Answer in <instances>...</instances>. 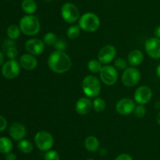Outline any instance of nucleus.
<instances>
[{
  "label": "nucleus",
  "mask_w": 160,
  "mask_h": 160,
  "mask_svg": "<svg viewBox=\"0 0 160 160\" xmlns=\"http://www.w3.org/2000/svg\"><path fill=\"white\" fill-rule=\"evenodd\" d=\"M86 160H95V159H93V158H88V159H86Z\"/></svg>",
  "instance_id": "43"
},
{
  "label": "nucleus",
  "mask_w": 160,
  "mask_h": 160,
  "mask_svg": "<svg viewBox=\"0 0 160 160\" xmlns=\"http://www.w3.org/2000/svg\"><path fill=\"white\" fill-rule=\"evenodd\" d=\"M20 27L17 26L16 24H12L7 28V35L12 40H15V39H18L20 37Z\"/></svg>",
  "instance_id": "23"
},
{
  "label": "nucleus",
  "mask_w": 160,
  "mask_h": 160,
  "mask_svg": "<svg viewBox=\"0 0 160 160\" xmlns=\"http://www.w3.org/2000/svg\"><path fill=\"white\" fill-rule=\"evenodd\" d=\"M102 67V63L98 60H91L88 63V68L92 73H98L101 71Z\"/></svg>",
  "instance_id": "26"
},
{
  "label": "nucleus",
  "mask_w": 160,
  "mask_h": 160,
  "mask_svg": "<svg viewBox=\"0 0 160 160\" xmlns=\"http://www.w3.org/2000/svg\"><path fill=\"white\" fill-rule=\"evenodd\" d=\"M6 160H17V155L14 153L9 152V153L6 154Z\"/></svg>",
  "instance_id": "36"
},
{
  "label": "nucleus",
  "mask_w": 160,
  "mask_h": 160,
  "mask_svg": "<svg viewBox=\"0 0 160 160\" xmlns=\"http://www.w3.org/2000/svg\"><path fill=\"white\" fill-rule=\"evenodd\" d=\"M115 160H133V158L129 155V154H120V155L115 158Z\"/></svg>",
  "instance_id": "35"
},
{
  "label": "nucleus",
  "mask_w": 160,
  "mask_h": 160,
  "mask_svg": "<svg viewBox=\"0 0 160 160\" xmlns=\"http://www.w3.org/2000/svg\"><path fill=\"white\" fill-rule=\"evenodd\" d=\"M147 54L152 59H160V39L156 37L147 39L145 43Z\"/></svg>",
  "instance_id": "11"
},
{
  "label": "nucleus",
  "mask_w": 160,
  "mask_h": 160,
  "mask_svg": "<svg viewBox=\"0 0 160 160\" xmlns=\"http://www.w3.org/2000/svg\"><path fill=\"white\" fill-rule=\"evenodd\" d=\"M134 98L138 104H146L152 98V90L147 86H141L134 93Z\"/></svg>",
  "instance_id": "10"
},
{
  "label": "nucleus",
  "mask_w": 160,
  "mask_h": 160,
  "mask_svg": "<svg viewBox=\"0 0 160 160\" xmlns=\"http://www.w3.org/2000/svg\"><path fill=\"white\" fill-rule=\"evenodd\" d=\"M134 115L138 119H142L146 114V108L143 104H138L135 107L134 111Z\"/></svg>",
  "instance_id": "30"
},
{
  "label": "nucleus",
  "mask_w": 160,
  "mask_h": 160,
  "mask_svg": "<svg viewBox=\"0 0 160 160\" xmlns=\"http://www.w3.org/2000/svg\"><path fill=\"white\" fill-rule=\"evenodd\" d=\"M117 55V49L112 45H106L103 46L99 50L98 53V60L103 64H108L112 61Z\"/></svg>",
  "instance_id": "12"
},
{
  "label": "nucleus",
  "mask_w": 160,
  "mask_h": 160,
  "mask_svg": "<svg viewBox=\"0 0 160 160\" xmlns=\"http://www.w3.org/2000/svg\"><path fill=\"white\" fill-rule=\"evenodd\" d=\"M34 143L39 150L47 152L51 150L54 144V138L48 131L42 130L38 132L34 136Z\"/></svg>",
  "instance_id": "5"
},
{
  "label": "nucleus",
  "mask_w": 160,
  "mask_h": 160,
  "mask_svg": "<svg viewBox=\"0 0 160 160\" xmlns=\"http://www.w3.org/2000/svg\"><path fill=\"white\" fill-rule=\"evenodd\" d=\"M17 147H18V149L20 152L24 154L31 153L33 151V148H34L32 143L28 141V140L25 139H23L19 141L18 144H17Z\"/></svg>",
  "instance_id": "22"
},
{
  "label": "nucleus",
  "mask_w": 160,
  "mask_h": 160,
  "mask_svg": "<svg viewBox=\"0 0 160 160\" xmlns=\"http://www.w3.org/2000/svg\"><path fill=\"white\" fill-rule=\"evenodd\" d=\"M27 133L26 127L20 122H14L9 128L10 136L15 141H21L25 137Z\"/></svg>",
  "instance_id": "16"
},
{
  "label": "nucleus",
  "mask_w": 160,
  "mask_h": 160,
  "mask_svg": "<svg viewBox=\"0 0 160 160\" xmlns=\"http://www.w3.org/2000/svg\"><path fill=\"white\" fill-rule=\"evenodd\" d=\"M144 54L141 50H133L128 56V62L131 67H137L143 63Z\"/></svg>",
  "instance_id": "18"
},
{
  "label": "nucleus",
  "mask_w": 160,
  "mask_h": 160,
  "mask_svg": "<svg viewBox=\"0 0 160 160\" xmlns=\"http://www.w3.org/2000/svg\"><path fill=\"white\" fill-rule=\"evenodd\" d=\"M21 8L28 15H32L37 10V3L34 0H23L21 3Z\"/></svg>",
  "instance_id": "20"
},
{
  "label": "nucleus",
  "mask_w": 160,
  "mask_h": 160,
  "mask_svg": "<svg viewBox=\"0 0 160 160\" xmlns=\"http://www.w3.org/2000/svg\"><path fill=\"white\" fill-rule=\"evenodd\" d=\"M84 147L89 152H96L99 147V141L96 136H88L84 141Z\"/></svg>",
  "instance_id": "19"
},
{
  "label": "nucleus",
  "mask_w": 160,
  "mask_h": 160,
  "mask_svg": "<svg viewBox=\"0 0 160 160\" xmlns=\"http://www.w3.org/2000/svg\"><path fill=\"white\" fill-rule=\"evenodd\" d=\"M61 16L68 24H73L80 19V10L78 6L72 3H66L61 7Z\"/></svg>",
  "instance_id": "6"
},
{
  "label": "nucleus",
  "mask_w": 160,
  "mask_h": 160,
  "mask_svg": "<svg viewBox=\"0 0 160 160\" xmlns=\"http://www.w3.org/2000/svg\"><path fill=\"white\" fill-rule=\"evenodd\" d=\"M93 104V108L96 112H102L106 109V101L101 97H95V100L92 102Z\"/></svg>",
  "instance_id": "25"
},
{
  "label": "nucleus",
  "mask_w": 160,
  "mask_h": 160,
  "mask_svg": "<svg viewBox=\"0 0 160 160\" xmlns=\"http://www.w3.org/2000/svg\"><path fill=\"white\" fill-rule=\"evenodd\" d=\"M156 122L160 125V111H159V113L157 114V116H156Z\"/></svg>",
  "instance_id": "41"
},
{
  "label": "nucleus",
  "mask_w": 160,
  "mask_h": 160,
  "mask_svg": "<svg viewBox=\"0 0 160 160\" xmlns=\"http://www.w3.org/2000/svg\"><path fill=\"white\" fill-rule=\"evenodd\" d=\"M128 62L123 58H117V59L115 60L114 61V67L117 69V70L120 71H124L128 68Z\"/></svg>",
  "instance_id": "28"
},
{
  "label": "nucleus",
  "mask_w": 160,
  "mask_h": 160,
  "mask_svg": "<svg viewBox=\"0 0 160 160\" xmlns=\"http://www.w3.org/2000/svg\"><path fill=\"white\" fill-rule=\"evenodd\" d=\"M45 43L42 40L36 38H32L28 40L25 43V49L28 53L38 56L42 54L45 50Z\"/></svg>",
  "instance_id": "14"
},
{
  "label": "nucleus",
  "mask_w": 160,
  "mask_h": 160,
  "mask_svg": "<svg viewBox=\"0 0 160 160\" xmlns=\"http://www.w3.org/2000/svg\"><path fill=\"white\" fill-rule=\"evenodd\" d=\"M156 75H157V76L159 77V78L160 79V64L158 65L157 68H156Z\"/></svg>",
  "instance_id": "40"
},
{
  "label": "nucleus",
  "mask_w": 160,
  "mask_h": 160,
  "mask_svg": "<svg viewBox=\"0 0 160 160\" xmlns=\"http://www.w3.org/2000/svg\"><path fill=\"white\" fill-rule=\"evenodd\" d=\"M92 108H93L92 101L87 97L79 98L75 104V110L78 114L81 115L88 114Z\"/></svg>",
  "instance_id": "15"
},
{
  "label": "nucleus",
  "mask_w": 160,
  "mask_h": 160,
  "mask_svg": "<svg viewBox=\"0 0 160 160\" xmlns=\"http://www.w3.org/2000/svg\"><path fill=\"white\" fill-rule=\"evenodd\" d=\"M16 46V44L15 42H14L13 40H12V39H8V40H6L4 42V43H3V47L5 48V50H7V49L10 48V47H14Z\"/></svg>",
  "instance_id": "34"
},
{
  "label": "nucleus",
  "mask_w": 160,
  "mask_h": 160,
  "mask_svg": "<svg viewBox=\"0 0 160 160\" xmlns=\"http://www.w3.org/2000/svg\"><path fill=\"white\" fill-rule=\"evenodd\" d=\"M6 127H7V121L2 115H0V132L4 131Z\"/></svg>",
  "instance_id": "33"
},
{
  "label": "nucleus",
  "mask_w": 160,
  "mask_h": 160,
  "mask_svg": "<svg viewBox=\"0 0 160 160\" xmlns=\"http://www.w3.org/2000/svg\"><path fill=\"white\" fill-rule=\"evenodd\" d=\"M100 78L104 84L107 86H112L117 82L118 79V72L114 66L105 65L102 67L99 72Z\"/></svg>",
  "instance_id": "8"
},
{
  "label": "nucleus",
  "mask_w": 160,
  "mask_h": 160,
  "mask_svg": "<svg viewBox=\"0 0 160 160\" xmlns=\"http://www.w3.org/2000/svg\"><path fill=\"white\" fill-rule=\"evenodd\" d=\"M43 1H45V3H50V2H52V0H43Z\"/></svg>",
  "instance_id": "42"
},
{
  "label": "nucleus",
  "mask_w": 160,
  "mask_h": 160,
  "mask_svg": "<svg viewBox=\"0 0 160 160\" xmlns=\"http://www.w3.org/2000/svg\"><path fill=\"white\" fill-rule=\"evenodd\" d=\"M19 27L23 34L28 36H33L39 32L41 24L37 17L34 15H26L20 19Z\"/></svg>",
  "instance_id": "2"
},
{
  "label": "nucleus",
  "mask_w": 160,
  "mask_h": 160,
  "mask_svg": "<svg viewBox=\"0 0 160 160\" xmlns=\"http://www.w3.org/2000/svg\"><path fill=\"white\" fill-rule=\"evenodd\" d=\"M48 67L55 73H66L71 67V58L65 52L55 50L48 56Z\"/></svg>",
  "instance_id": "1"
},
{
  "label": "nucleus",
  "mask_w": 160,
  "mask_h": 160,
  "mask_svg": "<svg viewBox=\"0 0 160 160\" xmlns=\"http://www.w3.org/2000/svg\"><path fill=\"white\" fill-rule=\"evenodd\" d=\"M57 40L56 34L53 32H48L43 36V42L46 45H54Z\"/></svg>",
  "instance_id": "27"
},
{
  "label": "nucleus",
  "mask_w": 160,
  "mask_h": 160,
  "mask_svg": "<svg viewBox=\"0 0 160 160\" xmlns=\"http://www.w3.org/2000/svg\"><path fill=\"white\" fill-rule=\"evenodd\" d=\"M81 34V28L79 25H71L67 30V35L69 39H75Z\"/></svg>",
  "instance_id": "24"
},
{
  "label": "nucleus",
  "mask_w": 160,
  "mask_h": 160,
  "mask_svg": "<svg viewBox=\"0 0 160 160\" xmlns=\"http://www.w3.org/2000/svg\"><path fill=\"white\" fill-rule=\"evenodd\" d=\"M141 77L142 75L138 69L134 67H130L123 71L121 81L127 87H133L138 84L141 80Z\"/></svg>",
  "instance_id": "7"
},
{
  "label": "nucleus",
  "mask_w": 160,
  "mask_h": 160,
  "mask_svg": "<svg viewBox=\"0 0 160 160\" xmlns=\"http://www.w3.org/2000/svg\"><path fill=\"white\" fill-rule=\"evenodd\" d=\"M106 153H107V151H106V149L102 148L101 150H100V155H102V156H104V155H106Z\"/></svg>",
  "instance_id": "39"
},
{
  "label": "nucleus",
  "mask_w": 160,
  "mask_h": 160,
  "mask_svg": "<svg viewBox=\"0 0 160 160\" xmlns=\"http://www.w3.org/2000/svg\"><path fill=\"white\" fill-rule=\"evenodd\" d=\"M20 72V64L16 60H9L6 61L2 67V74L3 76L9 79L18 76Z\"/></svg>",
  "instance_id": "9"
},
{
  "label": "nucleus",
  "mask_w": 160,
  "mask_h": 160,
  "mask_svg": "<svg viewBox=\"0 0 160 160\" xmlns=\"http://www.w3.org/2000/svg\"><path fill=\"white\" fill-rule=\"evenodd\" d=\"M55 50H57V51H62L65 52V50H67V41L65 40L62 38H59V39H57L56 43L54 45Z\"/></svg>",
  "instance_id": "29"
},
{
  "label": "nucleus",
  "mask_w": 160,
  "mask_h": 160,
  "mask_svg": "<svg viewBox=\"0 0 160 160\" xmlns=\"http://www.w3.org/2000/svg\"><path fill=\"white\" fill-rule=\"evenodd\" d=\"M78 24L81 30L88 32H95L100 27V19L93 13H85L81 16Z\"/></svg>",
  "instance_id": "4"
},
{
  "label": "nucleus",
  "mask_w": 160,
  "mask_h": 160,
  "mask_svg": "<svg viewBox=\"0 0 160 160\" xmlns=\"http://www.w3.org/2000/svg\"><path fill=\"white\" fill-rule=\"evenodd\" d=\"M154 34L156 38H158V39H160V25L156 27V29H155L154 31Z\"/></svg>",
  "instance_id": "37"
},
{
  "label": "nucleus",
  "mask_w": 160,
  "mask_h": 160,
  "mask_svg": "<svg viewBox=\"0 0 160 160\" xmlns=\"http://www.w3.org/2000/svg\"><path fill=\"white\" fill-rule=\"evenodd\" d=\"M6 53L7 57L9 60H15V58L17 57V54H18V50H17L16 46L14 47H10V48L7 49L6 50Z\"/></svg>",
  "instance_id": "32"
},
{
  "label": "nucleus",
  "mask_w": 160,
  "mask_h": 160,
  "mask_svg": "<svg viewBox=\"0 0 160 160\" xmlns=\"http://www.w3.org/2000/svg\"><path fill=\"white\" fill-rule=\"evenodd\" d=\"M12 143L9 137H0V153L8 154L12 151Z\"/></svg>",
  "instance_id": "21"
},
{
  "label": "nucleus",
  "mask_w": 160,
  "mask_h": 160,
  "mask_svg": "<svg viewBox=\"0 0 160 160\" xmlns=\"http://www.w3.org/2000/svg\"><path fill=\"white\" fill-rule=\"evenodd\" d=\"M82 90L88 98H95L101 92V83L95 75H87L82 81Z\"/></svg>",
  "instance_id": "3"
},
{
  "label": "nucleus",
  "mask_w": 160,
  "mask_h": 160,
  "mask_svg": "<svg viewBox=\"0 0 160 160\" xmlns=\"http://www.w3.org/2000/svg\"><path fill=\"white\" fill-rule=\"evenodd\" d=\"M3 61H4V56H3V54L2 52H0V67L2 65Z\"/></svg>",
  "instance_id": "38"
},
{
  "label": "nucleus",
  "mask_w": 160,
  "mask_h": 160,
  "mask_svg": "<svg viewBox=\"0 0 160 160\" xmlns=\"http://www.w3.org/2000/svg\"><path fill=\"white\" fill-rule=\"evenodd\" d=\"M19 63L20 67L28 71L34 70L38 66V60L34 55L30 54V53H25L23 54L20 58Z\"/></svg>",
  "instance_id": "17"
},
{
  "label": "nucleus",
  "mask_w": 160,
  "mask_h": 160,
  "mask_svg": "<svg viewBox=\"0 0 160 160\" xmlns=\"http://www.w3.org/2000/svg\"><path fill=\"white\" fill-rule=\"evenodd\" d=\"M136 104L135 102L128 97H124L119 100L116 104V110L122 115H128L134 113Z\"/></svg>",
  "instance_id": "13"
},
{
  "label": "nucleus",
  "mask_w": 160,
  "mask_h": 160,
  "mask_svg": "<svg viewBox=\"0 0 160 160\" xmlns=\"http://www.w3.org/2000/svg\"><path fill=\"white\" fill-rule=\"evenodd\" d=\"M59 155L56 151H47L45 154V160H59Z\"/></svg>",
  "instance_id": "31"
}]
</instances>
